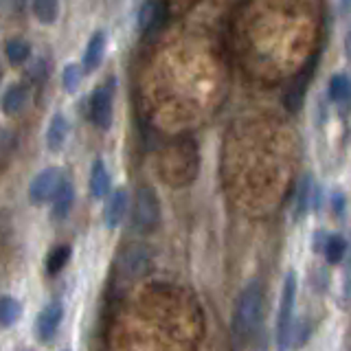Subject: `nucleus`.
<instances>
[{
    "mask_svg": "<svg viewBox=\"0 0 351 351\" xmlns=\"http://www.w3.org/2000/svg\"><path fill=\"white\" fill-rule=\"evenodd\" d=\"M84 66L80 64H66L64 71H62V86L66 93H75L80 88L82 80H84Z\"/></svg>",
    "mask_w": 351,
    "mask_h": 351,
    "instance_id": "21",
    "label": "nucleus"
},
{
    "mask_svg": "<svg viewBox=\"0 0 351 351\" xmlns=\"http://www.w3.org/2000/svg\"><path fill=\"white\" fill-rule=\"evenodd\" d=\"M338 11H340V16H349L351 14V0H338Z\"/></svg>",
    "mask_w": 351,
    "mask_h": 351,
    "instance_id": "26",
    "label": "nucleus"
},
{
    "mask_svg": "<svg viewBox=\"0 0 351 351\" xmlns=\"http://www.w3.org/2000/svg\"><path fill=\"white\" fill-rule=\"evenodd\" d=\"M53 217L55 219H64L69 217L71 208H73V202H75V186L71 182V178H64L58 193L53 197Z\"/></svg>",
    "mask_w": 351,
    "mask_h": 351,
    "instance_id": "11",
    "label": "nucleus"
},
{
    "mask_svg": "<svg viewBox=\"0 0 351 351\" xmlns=\"http://www.w3.org/2000/svg\"><path fill=\"white\" fill-rule=\"evenodd\" d=\"M314 180L312 176H303V178L296 182V191H294V204H292V217L294 222H301L307 215V211L312 208V197H314Z\"/></svg>",
    "mask_w": 351,
    "mask_h": 351,
    "instance_id": "7",
    "label": "nucleus"
},
{
    "mask_svg": "<svg viewBox=\"0 0 351 351\" xmlns=\"http://www.w3.org/2000/svg\"><path fill=\"white\" fill-rule=\"evenodd\" d=\"M5 58L9 60L11 66H22L25 62H29V58H31L29 42L22 38H11L5 44Z\"/></svg>",
    "mask_w": 351,
    "mask_h": 351,
    "instance_id": "18",
    "label": "nucleus"
},
{
    "mask_svg": "<svg viewBox=\"0 0 351 351\" xmlns=\"http://www.w3.org/2000/svg\"><path fill=\"white\" fill-rule=\"evenodd\" d=\"M69 257H71V246H58L55 250H51V255L47 259V272L58 274L69 263Z\"/></svg>",
    "mask_w": 351,
    "mask_h": 351,
    "instance_id": "22",
    "label": "nucleus"
},
{
    "mask_svg": "<svg viewBox=\"0 0 351 351\" xmlns=\"http://www.w3.org/2000/svg\"><path fill=\"white\" fill-rule=\"evenodd\" d=\"M158 222H160L158 195L149 186H141L134 195V204H132V228L136 233L147 235L158 226Z\"/></svg>",
    "mask_w": 351,
    "mask_h": 351,
    "instance_id": "3",
    "label": "nucleus"
},
{
    "mask_svg": "<svg viewBox=\"0 0 351 351\" xmlns=\"http://www.w3.org/2000/svg\"><path fill=\"white\" fill-rule=\"evenodd\" d=\"M310 334H312V327L307 325L305 321H294V325H292V334H290V345H292L294 349L303 347V345L307 343V338H310Z\"/></svg>",
    "mask_w": 351,
    "mask_h": 351,
    "instance_id": "23",
    "label": "nucleus"
},
{
    "mask_svg": "<svg viewBox=\"0 0 351 351\" xmlns=\"http://www.w3.org/2000/svg\"><path fill=\"white\" fill-rule=\"evenodd\" d=\"M112 108H114V93L112 84L95 88L90 95V104H88V117L99 130H108L112 125Z\"/></svg>",
    "mask_w": 351,
    "mask_h": 351,
    "instance_id": "4",
    "label": "nucleus"
},
{
    "mask_svg": "<svg viewBox=\"0 0 351 351\" xmlns=\"http://www.w3.org/2000/svg\"><path fill=\"white\" fill-rule=\"evenodd\" d=\"M110 186H112V180H110V171L106 167V162L101 158H97L93 162V169H90L93 197H97V200H104V197L110 195Z\"/></svg>",
    "mask_w": 351,
    "mask_h": 351,
    "instance_id": "12",
    "label": "nucleus"
},
{
    "mask_svg": "<svg viewBox=\"0 0 351 351\" xmlns=\"http://www.w3.org/2000/svg\"><path fill=\"white\" fill-rule=\"evenodd\" d=\"M329 204H332V211L340 217L345 213V204H347V197L345 193H340V191H334L332 197H329Z\"/></svg>",
    "mask_w": 351,
    "mask_h": 351,
    "instance_id": "24",
    "label": "nucleus"
},
{
    "mask_svg": "<svg viewBox=\"0 0 351 351\" xmlns=\"http://www.w3.org/2000/svg\"><path fill=\"white\" fill-rule=\"evenodd\" d=\"M27 88L22 86V84H11L5 95H3V110H5V114H18L22 112V108L27 106Z\"/></svg>",
    "mask_w": 351,
    "mask_h": 351,
    "instance_id": "16",
    "label": "nucleus"
},
{
    "mask_svg": "<svg viewBox=\"0 0 351 351\" xmlns=\"http://www.w3.org/2000/svg\"><path fill=\"white\" fill-rule=\"evenodd\" d=\"M345 53H347V58L351 60V25H349L347 36H345Z\"/></svg>",
    "mask_w": 351,
    "mask_h": 351,
    "instance_id": "27",
    "label": "nucleus"
},
{
    "mask_svg": "<svg viewBox=\"0 0 351 351\" xmlns=\"http://www.w3.org/2000/svg\"><path fill=\"white\" fill-rule=\"evenodd\" d=\"M123 266L125 270L132 274V277H136V274H143L149 266V252L143 248V246H132L125 250L123 255Z\"/></svg>",
    "mask_w": 351,
    "mask_h": 351,
    "instance_id": "17",
    "label": "nucleus"
},
{
    "mask_svg": "<svg viewBox=\"0 0 351 351\" xmlns=\"http://www.w3.org/2000/svg\"><path fill=\"white\" fill-rule=\"evenodd\" d=\"M62 318H64V303L62 301H53L49 303L38 316V323H36V334L42 343H51L58 334V329L62 325Z\"/></svg>",
    "mask_w": 351,
    "mask_h": 351,
    "instance_id": "6",
    "label": "nucleus"
},
{
    "mask_svg": "<svg viewBox=\"0 0 351 351\" xmlns=\"http://www.w3.org/2000/svg\"><path fill=\"white\" fill-rule=\"evenodd\" d=\"M263 314V290L259 281H250L241 288L233 303L230 316V343L235 349H244L255 338Z\"/></svg>",
    "mask_w": 351,
    "mask_h": 351,
    "instance_id": "1",
    "label": "nucleus"
},
{
    "mask_svg": "<svg viewBox=\"0 0 351 351\" xmlns=\"http://www.w3.org/2000/svg\"><path fill=\"white\" fill-rule=\"evenodd\" d=\"M349 97H351V80H349V75L334 73L327 80V99L332 104L343 106V104L349 101Z\"/></svg>",
    "mask_w": 351,
    "mask_h": 351,
    "instance_id": "13",
    "label": "nucleus"
},
{
    "mask_svg": "<svg viewBox=\"0 0 351 351\" xmlns=\"http://www.w3.org/2000/svg\"><path fill=\"white\" fill-rule=\"evenodd\" d=\"M22 316V303L14 296H3V301H0V323L3 327H11L20 321Z\"/></svg>",
    "mask_w": 351,
    "mask_h": 351,
    "instance_id": "20",
    "label": "nucleus"
},
{
    "mask_svg": "<svg viewBox=\"0 0 351 351\" xmlns=\"http://www.w3.org/2000/svg\"><path fill=\"white\" fill-rule=\"evenodd\" d=\"M325 239H327V233H325V230H316L314 241H312L314 252H323V248H325Z\"/></svg>",
    "mask_w": 351,
    "mask_h": 351,
    "instance_id": "25",
    "label": "nucleus"
},
{
    "mask_svg": "<svg viewBox=\"0 0 351 351\" xmlns=\"http://www.w3.org/2000/svg\"><path fill=\"white\" fill-rule=\"evenodd\" d=\"M104 53H106V33L104 31H95L93 38L88 40L86 51H84V69L86 73H93L99 69V64L104 62Z\"/></svg>",
    "mask_w": 351,
    "mask_h": 351,
    "instance_id": "10",
    "label": "nucleus"
},
{
    "mask_svg": "<svg viewBox=\"0 0 351 351\" xmlns=\"http://www.w3.org/2000/svg\"><path fill=\"white\" fill-rule=\"evenodd\" d=\"M128 208H130L128 191L125 189L112 191V195L108 197V204H106V224H108V228H117L121 222H123L125 215H128Z\"/></svg>",
    "mask_w": 351,
    "mask_h": 351,
    "instance_id": "9",
    "label": "nucleus"
},
{
    "mask_svg": "<svg viewBox=\"0 0 351 351\" xmlns=\"http://www.w3.org/2000/svg\"><path fill=\"white\" fill-rule=\"evenodd\" d=\"M62 180H64V176L58 167L42 169L29 184V200L33 204H44V202L53 200L55 193H58V189H60Z\"/></svg>",
    "mask_w": 351,
    "mask_h": 351,
    "instance_id": "5",
    "label": "nucleus"
},
{
    "mask_svg": "<svg viewBox=\"0 0 351 351\" xmlns=\"http://www.w3.org/2000/svg\"><path fill=\"white\" fill-rule=\"evenodd\" d=\"M347 248H349V241L345 239V235H340V233H327L325 248H323V255H325L327 263H332V266H338V263L347 257Z\"/></svg>",
    "mask_w": 351,
    "mask_h": 351,
    "instance_id": "15",
    "label": "nucleus"
},
{
    "mask_svg": "<svg viewBox=\"0 0 351 351\" xmlns=\"http://www.w3.org/2000/svg\"><path fill=\"white\" fill-rule=\"evenodd\" d=\"M296 290H299V281H296V272H288L283 281L279 314H277V347L279 351H285L290 347V334L294 325V307H296Z\"/></svg>",
    "mask_w": 351,
    "mask_h": 351,
    "instance_id": "2",
    "label": "nucleus"
},
{
    "mask_svg": "<svg viewBox=\"0 0 351 351\" xmlns=\"http://www.w3.org/2000/svg\"><path fill=\"white\" fill-rule=\"evenodd\" d=\"M31 5L42 25H53L60 16V0H31Z\"/></svg>",
    "mask_w": 351,
    "mask_h": 351,
    "instance_id": "19",
    "label": "nucleus"
},
{
    "mask_svg": "<svg viewBox=\"0 0 351 351\" xmlns=\"http://www.w3.org/2000/svg\"><path fill=\"white\" fill-rule=\"evenodd\" d=\"M162 18H165V9H162V3H160V0H145V3L141 5L138 16H136L138 33H143V36H147L149 31H154L156 27H160Z\"/></svg>",
    "mask_w": 351,
    "mask_h": 351,
    "instance_id": "8",
    "label": "nucleus"
},
{
    "mask_svg": "<svg viewBox=\"0 0 351 351\" xmlns=\"http://www.w3.org/2000/svg\"><path fill=\"white\" fill-rule=\"evenodd\" d=\"M69 136V121L64 119V114H53L47 128V147L51 152H60Z\"/></svg>",
    "mask_w": 351,
    "mask_h": 351,
    "instance_id": "14",
    "label": "nucleus"
}]
</instances>
